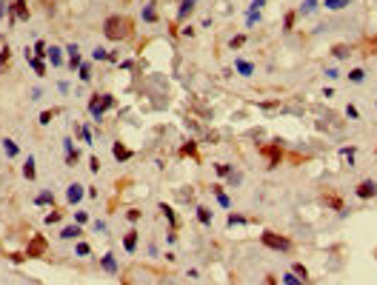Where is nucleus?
Listing matches in <instances>:
<instances>
[{"mask_svg":"<svg viewBox=\"0 0 377 285\" xmlns=\"http://www.w3.org/2000/svg\"><path fill=\"white\" fill-rule=\"evenodd\" d=\"M57 220H60V214H57V211H52V214H46V223H49V226H52V223H57Z\"/></svg>","mask_w":377,"mask_h":285,"instance_id":"29","label":"nucleus"},{"mask_svg":"<svg viewBox=\"0 0 377 285\" xmlns=\"http://www.w3.org/2000/svg\"><path fill=\"white\" fill-rule=\"evenodd\" d=\"M14 14H17V17H29V11H26V0H17V3H14Z\"/></svg>","mask_w":377,"mask_h":285,"instance_id":"16","label":"nucleus"},{"mask_svg":"<svg viewBox=\"0 0 377 285\" xmlns=\"http://www.w3.org/2000/svg\"><path fill=\"white\" fill-rule=\"evenodd\" d=\"M91 57H94V60H106V57H109V55H106L103 49H94V52H91Z\"/></svg>","mask_w":377,"mask_h":285,"instance_id":"26","label":"nucleus"},{"mask_svg":"<svg viewBox=\"0 0 377 285\" xmlns=\"http://www.w3.org/2000/svg\"><path fill=\"white\" fill-rule=\"evenodd\" d=\"M129 32H132V23L126 20V17H120V14H112V17H106V23H103V34L109 40H126Z\"/></svg>","mask_w":377,"mask_h":285,"instance_id":"1","label":"nucleus"},{"mask_svg":"<svg viewBox=\"0 0 377 285\" xmlns=\"http://www.w3.org/2000/svg\"><path fill=\"white\" fill-rule=\"evenodd\" d=\"M283 283H286V285H303L297 274H286V277H283Z\"/></svg>","mask_w":377,"mask_h":285,"instance_id":"22","label":"nucleus"},{"mask_svg":"<svg viewBox=\"0 0 377 285\" xmlns=\"http://www.w3.org/2000/svg\"><path fill=\"white\" fill-rule=\"evenodd\" d=\"M6 60H9V49H3V52H0V66H6Z\"/></svg>","mask_w":377,"mask_h":285,"instance_id":"34","label":"nucleus"},{"mask_svg":"<svg viewBox=\"0 0 377 285\" xmlns=\"http://www.w3.org/2000/svg\"><path fill=\"white\" fill-rule=\"evenodd\" d=\"M260 239H263V245H266V248H274V251H286V248H289V239L277 237V234H272V231H266Z\"/></svg>","mask_w":377,"mask_h":285,"instance_id":"3","label":"nucleus"},{"mask_svg":"<svg viewBox=\"0 0 377 285\" xmlns=\"http://www.w3.org/2000/svg\"><path fill=\"white\" fill-rule=\"evenodd\" d=\"M314 9V0H306V6H303V11H311Z\"/></svg>","mask_w":377,"mask_h":285,"instance_id":"37","label":"nucleus"},{"mask_svg":"<svg viewBox=\"0 0 377 285\" xmlns=\"http://www.w3.org/2000/svg\"><path fill=\"white\" fill-rule=\"evenodd\" d=\"M154 17H157V14H154V9H151V6H149V9L143 11V20H149V23H151V20H154Z\"/></svg>","mask_w":377,"mask_h":285,"instance_id":"25","label":"nucleus"},{"mask_svg":"<svg viewBox=\"0 0 377 285\" xmlns=\"http://www.w3.org/2000/svg\"><path fill=\"white\" fill-rule=\"evenodd\" d=\"M112 106H114V97H109V94H100V100H91V103H89V112H91V117H94V120H100L103 112H106V109H112Z\"/></svg>","mask_w":377,"mask_h":285,"instance_id":"2","label":"nucleus"},{"mask_svg":"<svg viewBox=\"0 0 377 285\" xmlns=\"http://www.w3.org/2000/svg\"><path fill=\"white\" fill-rule=\"evenodd\" d=\"M112 151H114V157H117V160H129V157H132V151H129L126 146H120V143H114Z\"/></svg>","mask_w":377,"mask_h":285,"instance_id":"8","label":"nucleus"},{"mask_svg":"<svg viewBox=\"0 0 377 285\" xmlns=\"http://www.w3.org/2000/svg\"><path fill=\"white\" fill-rule=\"evenodd\" d=\"M26 60L32 63V68L37 71V74H43V71H46V66H43V60H40V57H26Z\"/></svg>","mask_w":377,"mask_h":285,"instance_id":"14","label":"nucleus"},{"mask_svg":"<svg viewBox=\"0 0 377 285\" xmlns=\"http://www.w3.org/2000/svg\"><path fill=\"white\" fill-rule=\"evenodd\" d=\"M66 197H69V203H80L83 200V185H69V191H66Z\"/></svg>","mask_w":377,"mask_h":285,"instance_id":"6","label":"nucleus"},{"mask_svg":"<svg viewBox=\"0 0 377 285\" xmlns=\"http://www.w3.org/2000/svg\"><path fill=\"white\" fill-rule=\"evenodd\" d=\"M43 55H49V49H46L43 40H37V43H34V57H43Z\"/></svg>","mask_w":377,"mask_h":285,"instance_id":"18","label":"nucleus"},{"mask_svg":"<svg viewBox=\"0 0 377 285\" xmlns=\"http://www.w3.org/2000/svg\"><path fill=\"white\" fill-rule=\"evenodd\" d=\"M69 66H72V68L80 66V55H69Z\"/></svg>","mask_w":377,"mask_h":285,"instance_id":"28","label":"nucleus"},{"mask_svg":"<svg viewBox=\"0 0 377 285\" xmlns=\"http://www.w3.org/2000/svg\"><path fill=\"white\" fill-rule=\"evenodd\" d=\"M237 71H240V74H251V63H246V60H237Z\"/></svg>","mask_w":377,"mask_h":285,"instance_id":"23","label":"nucleus"},{"mask_svg":"<svg viewBox=\"0 0 377 285\" xmlns=\"http://www.w3.org/2000/svg\"><path fill=\"white\" fill-rule=\"evenodd\" d=\"M3 148H6V157H17V143H14V140H6Z\"/></svg>","mask_w":377,"mask_h":285,"instance_id":"15","label":"nucleus"},{"mask_svg":"<svg viewBox=\"0 0 377 285\" xmlns=\"http://www.w3.org/2000/svg\"><path fill=\"white\" fill-rule=\"evenodd\" d=\"M52 114H55V112H43V114H40V123H52Z\"/></svg>","mask_w":377,"mask_h":285,"instance_id":"30","label":"nucleus"},{"mask_svg":"<svg viewBox=\"0 0 377 285\" xmlns=\"http://www.w3.org/2000/svg\"><path fill=\"white\" fill-rule=\"evenodd\" d=\"M75 220H77V226H80V223H86V211H77V214H75Z\"/></svg>","mask_w":377,"mask_h":285,"instance_id":"35","label":"nucleus"},{"mask_svg":"<svg viewBox=\"0 0 377 285\" xmlns=\"http://www.w3.org/2000/svg\"><path fill=\"white\" fill-rule=\"evenodd\" d=\"M46 254V239L43 237H34L29 242V257H43Z\"/></svg>","mask_w":377,"mask_h":285,"instance_id":"4","label":"nucleus"},{"mask_svg":"<svg viewBox=\"0 0 377 285\" xmlns=\"http://www.w3.org/2000/svg\"><path fill=\"white\" fill-rule=\"evenodd\" d=\"M49 60H52V66H60V63H63V57H60V49H57V46L49 49Z\"/></svg>","mask_w":377,"mask_h":285,"instance_id":"12","label":"nucleus"},{"mask_svg":"<svg viewBox=\"0 0 377 285\" xmlns=\"http://www.w3.org/2000/svg\"><path fill=\"white\" fill-rule=\"evenodd\" d=\"M123 248H126V251H135V248H137V234H135V231H132V234H126Z\"/></svg>","mask_w":377,"mask_h":285,"instance_id":"10","label":"nucleus"},{"mask_svg":"<svg viewBox=\"0 0 377 285\" xmlns=\"http://www.w3.org/2000/svg\"><path fill=\"white\" fill-rule=\"evenodd\" d=\"M346 6H349V0H326V9H331V11H340Z\"/></svg>","mask_w":377,"mask_h":285,"instance_id":"11","label":"nucleus"},{"mask_svg":"<svg viewBox=\"0 0 377 285\" xmlns=\"http://www.w3.org/2000/svg\"><path fill=\"white\" fill-rule=\"evenodd\" d=\"M60 237H63V239H75V237H80V226H66L63 231H60Z\"/></svg>","mask_w":377,"mask_h":285,"instance_id":"7","label":"nucleus"},{"mask_svg":"<svg viewBox=\"0 0 377 285\" xmlns=\"http://www.w3.org/2000/svg\"><path fill=\"white\" fill-rule=\"evenodd\" d=\"M126 217H129L132 223H137V220H140V211H129V214H126Z\"/></svg>","mask_w":377,"mask_h":285,"instance_id":"36","label":"nucleus"},{"mask_svg":"<svg viewBox=\"0 0 377 285\" xmlns=\"http://www.w3.org/2000/svg\"><path fill=\"white\" fill-rule=\"evenodd\" d=\"M194 3H197V0H183V6H180V17H186V14H189V11L194 9Z\"/></svg>","mask_w":377,"mask_h":285,"instance_id":"20","label":"nucleus"},{"mask_svg":"<svg viewBox=\"0 0 377 285\" xmlns=\"http://www.w3.org/2000/svg\"><path fill=\"white\" fill-rule=\"evenodd\" d=\"M49 203H55V194H49V191L37 194V205H49Z\"/></svg>","mask_w":377,"mask_h":285,"instance_id":"17","label":"nucleus"},{"mask_svg":"<svg viewBox=\"0 0 377 285\" xmlns=\"http://www.w3.org/2000/svg\"><path fill=\"white\" fill-rule=\"evenodd\" d=\"M349 77L354 80V83H360V80H363V71H360V68H354L352 74H349Z\"/></svg>","mask_w":377,"mask_h":285,"instance_id":"27","label":"nucleus"},{"mask_svg":"<svg viewBox=\"0 0 377 285\" xmlns=\"http://www.w3.org/2000/svg\"><path fill=\"white\" fill-rule=\"evenodd\" d=\"M23 174H26L29 180H34V177H37V171H34V160H32V157L23 163Z\"/></svg>","mask_w":377,"mask_h":285,"instance_id":"9","label":"nucleus"},{"mask_svg":"<svg viewBox=\"0 0 377 285\" xmlns=\"http://www.w3.org/2000/svg\"><path fill=\"white\" fill-rule=\"evenodd\" d=\"M292 274H297L300 280H306V265H303V262H295V268H292Z\"/></svg>","mask_w":377,"mask_h":285,"instance_id":"21","label":"nucleus"},{"mask_svg":"<svg viewBox=\"0 0 377 285\" xmlns=\"http://www.w3.org/2000/svg\"><path fill=\"white\" fill-rule=\"evenodd\" d=\"M103 268H106L109 274H114V271H117V262H114V257H112V254H106V257H103Z\"/></svg>","mask_w":377,"mask_h":285,"instance_id":"13","label":"nucleus"},{"mask_svg":"<svg viewBox=\"0 0 377 285\" xmlns=\"http://www.w3.org/2000/svg\"><path fill=\"white\" fill-rule=\"evenodd\" d=\"M217 203H220V205H228V197H226L223 191H217Z\"/></svg>","mask_w":377,"mask_h":285,"instance_id":"33","label":"nucleus"},{"mask_svg":"<svg viewBox=\"0 0 377 285\" xmlns=\"http://www.w3.org/2000/svg\"><path fill=\"white\" fill-rule=\"evenodd\" d=\"M197 217H200V223H203V226H209V223H212V214H209V208H197Z\"/></svg>","mask_w":377,"mask_h":285,"instance_id":"19","label":"nucleus"},{"mask_svg":"<svg viewBox=\"0 0 377 285\" xmlns=\"http://www.w3.org/2000/svg\"><path fill=\"white\" fill-rule=\"evenodd\" d=\"M160 211H163V214H166V220H169L171 226H174V211H171L169 205H160Z\"/></svg>","mask_w":377,"mask_h":285,"instance_id":"24","label":"nucleus"},{"mask_svg":"<svg viewBox=\"0 0 377 285\" xmlns=\"http://www.w3.org/2000/svg\"><path fill=\"white\" fill-rule=\"evenodd\" d=\"M375 191H377V185L372 180H366V182H360V185H357V197H375Z\"/></svg>","mask_w":377,"mask_h":285,"instance_id":"5","label":"nucleus"},{"mask_svg":"<svg viewBox=\"0 0 377 285\" xmlns=\"http://www.w3.org/2000/svg\"><path fill=\"white\" fill-rule=\"evenodd\" d=\"M77 254H80V257H86V254H89V245H86V242H80V245H77Z\"/></svg>","mask_w":377,"mask_h":285,"instance_id":"31","label":"nucleus"},{"mask_svg":"<svg viewBox=\"0 0 377 285\" xmlns=\"http://www.w3.org/2000/svg\"><path fill=\"white\" fill-rule=\"evenodd\" d=\"M91 74H89V66H80V80H89Z\"/></svg>","mask_w":377,"mask_h":285,"instance_id":"32","label":"nucleus"}]
</instances>
